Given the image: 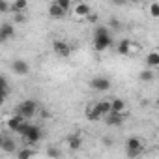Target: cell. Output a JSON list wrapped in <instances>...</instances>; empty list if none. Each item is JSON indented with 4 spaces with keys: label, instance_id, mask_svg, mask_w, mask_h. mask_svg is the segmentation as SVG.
I'll use <instances>...</instances> for the list:
<instances>
[{
    "label": "cell",
    "instance_id": "obj_30",
    "mask_svg": "<svg viewBox=\"0 0 159 159\" xmlns=\"http://www.w3.org/2000/svg\"><path fill=\"white\" fill-rule=\"evenodd\" d=\"M155 107H157V109H159V98H157V99H155Z\"/></svg>",
    "mask_w": 159,
    "mask_h": 159
},
{
    "label": "cell",
    "instance_id": "obj_8",
    "mask_svg": "<svg viewBox=\"0 0 159 159\" xmlns=\"http://www.w3.org/2000/svg\"><path fill=\"white\" fill-rule=\"evenodd\" d=\"M11 69L15 71V75H26V73L30 71V66L26 64V60H23V58H15V60L11 62Z\"/></svg>",
    "mask_w": 159,
    "mask_h": 159
},
{
    "label": "cell",
    "instance_id": "obj_5",
    "mask_svg": "<svg viewBox=\"0 0 159 159\" xmlns=\"http://www.w3.org/2000/svg\"><path fill=\"white\" fill-rule=\"evenodd\" d=\"M52 51H54V54H56V56H60V58H67V56L71 54L73 47H71L67 41L58 39V41H54V43H52Z\"/></svg>",
    "mask_w": 159,
    "mask_h": 159
},
{
    "label": "cell",
    "instance_id": "obj_24",
    "mask_svg": "<svg viewBox=\"0 0 159 159\" xmlns=\"http://www.w3.org/2000/svg\"><path fill=\"white\" fill-rule=\"evenodd\" d=\"M148 11H150V15H152L153 19H157V17H159V2H152V4L148 6Z\"/></svg>",
    "mask_w": 159,
    "mask_h": 159
},
{
    "label": "cell",
    "instance_id": "obj_22",
    "mask_svg": "<svg viewBox=\"0 0 159 159\" xmlns=\"http://www.w3.org/2000/svg\"><path fill=\"white\" fill-rule=\"evenodd\" d=\"M0 88H2V98L6 99L8 98V94H10V84H8V79L2 75L0 77Z\"/></svg>",
    "mask_w": 159,
    "mask_h": 159
},
{
    "label": "cell",
    "instance_id": "obj_6",
    "mask_svg": "<svg viewBox=\"0 0 159 159\" xmlns=\"http://www.w3.org/2000/svg\"><path fill=\"white\" fill-rule=\"evenodd\" d=\"M23 139H25L28 144H36V142L41 139V129H39V125H36V124H30V125H28V129L25 131Z\"/></svg>",
    "mask_w": 159,
    "mask_h": 159
},
{
    "label": "cell",
    "instance_id": "obj_18",
    "mask_svg": "<svg viewBox=\"0 0 159 159\" xmlns=\"http://www.w3.org/2000/svg\"><path fill=\"white\" fill-rule=\"evenodd\" d=\"M146 64H148L150 69H152V67H159V52H157V51L148 52V56H146Z\"/></svg>",
    "mask_w": 159,
    "mask_h": 159
},
{
    "label": "cell",
    "instance_id": "obj_2",
    "mask_svg": "<svg viewBox=\"0 0 159 159\" xmlns=\"http://www.w3.org/2000/svg\"><path fill=\"white\" fill-rule=\"evenodd\" d=\"M28 125H30V122L25 120L21 114H15V116H11L8 120V129L13 131V133H17V135H25V131L28 129Z\"/></svg>",
    "mask_w": 159,
    "mask_h": 159
},
{
    "label": "cell",
    "instance_id": "obj_21",
    "mask_svg": "<svg viewBox=\"0 0 159 159\" xmlns=\"http://www.w3.org/2000/svg\"><path fill=\"white\" fill-rule=\"evenodd\" d=\"M111 103H112V112H120V114H122V112L125 111V103H124L122 99H112Z\"/></svg>",
    "mask_w": 159,
    "mask_h": 159
},
{
    "label": "cell",
    "instance_id": "obj_29",
    "mask_svg": "<svg viewBox=\"0 0 159 159\" xmlns=\"http://www.w3.org/2000/svg\"><path fill=\"white\" fill-rule=\"evenodd\" d=\"M103 144H105V146H111V144H112V140H111V139H103Z\"/></svg>",
    "mask_w": 159,
    "mask_h": 159
},
{
    "label": "cell",
    "instance_id": "obj_3",
    "mask_svg": "<svg viewBox=\"0 0 159 159\" xmlns=\"http://www.w3.org/2000/svg\"><path fill=\"white\" fill-rule=\"evenodd\" d=\"M36 112H38V103H36V101H32V99H25V101L19 103V111H17V114H21L25 120L30 122V118H34Z\"/></svg>",
    "mask_w": 159,
    "mask_h": 159
},
{
    "label": "cell",
    "instance_id": "obj_25",
    "mask_svg": "<svg viewBox=\"0 0 159 159\" xmlns=\"http://www.w3.org/2000/svg\"><path fill=\"white\" fill-rule=\"evenodd\" d=\"M47 155H49L51 159H60V157H62V153H60V150H58V148H54V146H51V148H47Z\"/></svg>",
    "mask_w": 159,
    "mask_h": 159
},
{
    "label": "cell",
    "instance_id": "obj_26",
    "mask_svg": "<svg viewBox=\"0 0 159 159\" xmlns=\"http://www.w3.org/2000/svg\"><path fill=\"white\" fill-rule=\"evenodd\" d=\"M56 4H58V6H60V8H62L64 11H67V10H69V8L73 6V4L69 2V0H56Z\"/></svg>",
    "mask_w": 159,
    "mask_h": 159
},
{
    "label": "cell",
    "instance_id": "obj_13",
    "mask_svg": "<svg viewBox=\"0 0 159 159\" xmlns=\"http://www.w3.org/2000/svg\"><path fill=\"white\" fill-rule=\"evenodd\" d=\"M122 122H124V114H120V112H111L109 116H105V124L107 125L116 127V125H122Z\"/></svg>",
    "mask_w": 159,
    "mask_h": 159
},
{
    "label": "cell",
    "instance_id": "obj_7",
    "mask_svg": "<svg viewBox=\"0 0 159 159\" xmlns=\"http://www.w3.org/2000/svg\"><path fill=\"white\" fill-rule=\"evenodd\" d=\"M90 88L96 92H107L111 88V81L107 77H94L90 81Z\"/></svg>",
    "mask_w": 159,
    "mask_h": 159
},
{
    "label": "cell",
    "instance_id": "obj_14",
    "mask_svg": "<svg viewBox=\"0 0 159 159\" xmlns=\"http://www.w3.org/2000/svg\"><path fill=\"white\" fill-rule=\"evenodd\" d=\"M81 146H83V139L79 137V135H71V137L67 139V148H69V150L77 152V150H81Z\"/></svg>",
    "mask_w": 159,
    "mask_h": 159
},
{
    "label": "cell",
    "instance_id": "obj_17",
    "mask_svg": "<svg viewBox=\"0 0 159 159\" xmlns=\"http://www.w3.org/2000/svg\"><path fill=\"white\" fill-rule=\"evenodd\" d=\"M2 150H4L6 153L15 152V150H17V148H15V140H11L8 135H4V137H2Z\"/></svg>",
    "mask_w": 159,
    "mask_h": 159
},
{
    "label": "cell",
    "instance_id": "obj_9",
    "mask_svg": "<svg viewBox=\"0 0 159 159\" xmlns=\"http://www.w3.org/2000/svg\"><path fill=\"white\" fill-rule=\"evenodd\" d=\"M13 36H15V28H13V25L4 23L2 26H0V41H6V39H10V38H13Z\"/></svg>",
    "mask_w": 159,
    "mask_h": 159
},
{
    "label": "cell",
    "instance_id": "obj_20",
    "mask_svg": "<svg viewBox=\"0 0 159 159\" xmlns=\"http://www.w3.org/2000/svg\"><path fill=\"white\" fill-rule=\"evenodd\" d=\"M34 150L30 148H23V150H17V159H32L34 157Z\"/></svg>",
    "mask_w": 159,
    "mask_h": 159
},
{
    "label": "cell",
    "instance_id": "obj_12",
    "mask_svg": "<svg viewBox=\"0 0 159 159\" xmlns=\"http://www.w3.org/2000/svg\"><path fill=\"white\" fill-rule=\"evenodd\" d=\"M84 114H86V118H88L90 122H98L99 118H103V116H101V112L98 111V105H96V103L88 105V107H86V111H84Z\"/></svg>",
    "mask_w": 159,
    "mask_h": 159
},
{
    "label": "cell",
    "instance_id": "obj_10",
    "mask_svg": "<svg viewBox=\"0 0 159 159\" xmlns=\"http://www.w3.org/2000/svg\"><path fill=\"white\" fill-rule=\"evenodd\" d=\"M133 41L131 39H127V38H124V39H120V43H118V47H116V51H118V54H122V56H125V54H129L131 52V49H133Z\"/></svg>",
    "mask_w": 159,
    "mask_h": 159
},
{
    "label": "cell",
    "instance_id": "obj_16",
    "mask_svg": "<svg viewBox=\"0 0 159 159\" xmlns=\"http://www.w3.org/2000/svg\"><path fill=\"white\" fill-rule=\"evenodd\" d=\"M96 105H98V111L101 112L103 118L112 112V103H111V101H99V103H96Z\"/></svg>",
    "mask_w": 159,
    "mask_h": 159
},
{
    "label": "cell",
    "instance_id": "obj_27",
    "mask_svg": "<svg viewBox=\"0 0 159 159\" xmlns=\"http://www.w3.org/2000/svg\"><path fill=\"white\" fill-rule=\"evenodd\" d=\"M10 10V4L8 2H4V0H2V2H0V11H2V13H6Z\"/></svg>",
    "mask_w": 159,
    "mask_h": 159
},
{
    "label": "cell",
    "instance_id": "obj_23",
    "mask_svg": "<svg viewBox=\"0 0 159 159\" xmlns=\"http://www.w3.org/2000/svg\"><path fill=\"white\" fill-rule=\"evenodd\" d=\"M139 79H140V81H144V83L152 81V79H153V73H152V69H150V67H148V69H142V71L139 73Z\"/></svg>",
    "mask_w": 159,
    "mask_h": 159
},
{
    "label": "cell",
    "instance_id": "obj_19",
    "mask_svg": "<svg viewBox=\"0 0 159 159\" xmlns=\"http://www.w3.org/2000/svg\"><path fill=\"white\" fill-rule=\"evenodd\" d=\"M26 8H28V2H26V0H17V2L11 4V11H13L15 15H21V11H25Z\"/></svg>",
    "mask_w": 159,
    "mask_h": 159
},
{
    "label": "cell",
    "instance_id": "obj_11",
    "mask_svg": "<svg viewBox=\"0 0 159 159\" xmlns=\"http://www.w3.org/2000/svg\"><path fill=\"white\" fill-rule=\"evenodd\" d=\"M73 13L79 15V17H88V15L92 13V10H90V6H88L86 2H79V4L73 6Z\"/></svg>",
    "mask_w": 159,
    "mask_h": 159
},
{
    "label": "cell",
    "instance_id": "obj_4",
    "mask_svg": "<svg viewBox=\"0 0 159 159\" xmlns=\"http://www.w3.org/2000/svg\"><path fill=\"white\" fill-rule=\"evenodd\" d=\"M125 150H127V155H129V157H137V155L142 153L144 144H142V140H140L139 137H129V139L125 140Z\"/></svg>",
    "mask_w": 159,
    "mask_h": 159
},
{
    "label": "cell",
    "instance_id": "obj_28",
    "mask_svg": "<svg viewBox=\"0 0 159 159\" xmlns=\"http://www.w3.org/2000/svg\"><path fill=\"white\" fill-rule=\"evenodd\" d=\"M86 19H88V21H90V23H98V19H99V17H98V15H96V13H90V15H88V17H86Z\"/></svg>",
    "mask_w": 159,
    "mask_h": 159
},
{
    "label": "cell",
    "instance_id": "obj_1",
    "mask_svg": "<svg viewBox=\"0 0 159 159\" xmlns=\"http://www.w3.org/2000/svg\"><path fill=\"white\" fill-rule=\"evenodd\" d=\"M111 45H112V36H111L109 28L107 26H98L96 32H94V49L98 52H103Z\"/></svg>",
    "mask_w": 159,
    "mask_h": 159
},
{
    "label": "cell",
    "instance_id": "obj_15",
    "mask_svg": "<svg viewBox=\"0 0 159 159\" xmlns=\"http://www.w3.org/2000/svg\"><path fill=\"white\" fill-rule=\"evenodd\" d=\"M49 15H51L52 19H62V17H66V11H64L56 2H52V4L49 6Z\"/></svg>",
    "mask_w": 159,
    "mask_h": 159
}]
</instances>
